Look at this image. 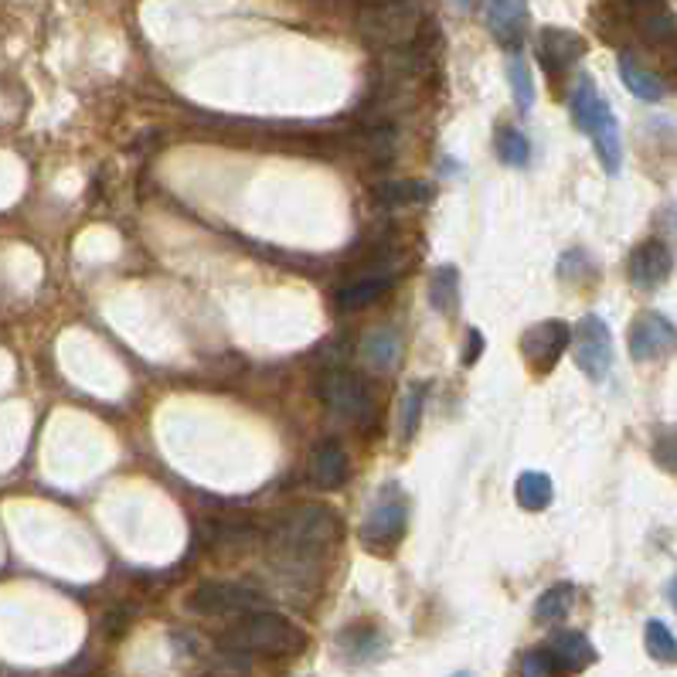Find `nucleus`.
Instances as JSON below:
<instances>
[{
    "mask_svg": "<svg viewBox=\"0 0 677 677\" xmlns=\"http://www.w3.org/2000/svg\"><path fill=\"white\" fill-rule=\"evenodd\" d=\"M337 538H341V518L323 504H303L272 525L269 551L283 566L307 569L337 545Z\"/></svg>",
    "mask_w": 677,
    "mask_h": 677,
    "instance_id": "1",
    "label": "nucleus"
},
{
    "mask_svg": "<svg viewBox=\"0 0 677 677\" xmlns=\"http://www.w3.org/2000/svg\"><path fill=\"white\" fill-rule=\"evenodd\" d=\"M225 647H232L239 654H259V657H297L307 647V634L293 619L259 609V613H246L239 624L225 634Z\"/></svg>",
    "mask_w": 677,
    "mask_h": 677,
    "instance_id": "2",
    "label": "nucleus"
},
{
    "mask_svg": "<svg viewBox=\"0 0 677 677\" xmlns=\"http://www.w3.org/2000/svg\"><path fill=\"white\" fill-rule=\"evenodd\" d=\"M573 120L586 137H593L596 157L603 160L606 171L616 175L619 163H624V137H619V123L613 117L609 102L599 96L589 76H583L573 89Z\"/></svg>",
    "mask_w": 677,
    "mask_h": 677,
    "instance_id": "3",
    "label": "nucleus"
},
{
    "mask_svg": "<svg viewBox=\"0 0 677 677\" xmlns=\"http://www.w3.org/2000/svg\"><path fill=\"white\" fill-rule=\"evenodd\" d=\"M419 0H365L358 14V31L368 44L378 48H406L422 28Z\"/></svg>",
    "mask_w": 677,
    "mask_h": 677,
    "instance_id": "4",
    "label": "nucleus"
},
{
    "mask_svg": "<svg viewBox=\"0 0 677 677\" xmlns=\"http://www.w3.org/2000/svg\"><path fill=\"white\" fill-rule=\"evenodd\" d=\"M406 525H409V500L399 484H388L381 487L378 500L371 504V511L361 521V541L385 555L406 538Z\"/></svg>",
    "mask_w": 677,
    "mask_h": 677,
    "instance_id": "5",
    "label": "nucleus"
},
{
    "mask_svg": "<svg viewBox=\"0 0 677 677\" xmlns=\"http://www.w3.org/2000/svg\"><path fill=\"white\" fill-rule=\"evenodd\" d=\"M188 606L201 616H246V613H259L266 606V596L249 583L211 579L188 596Z\"/></svg>",
    "mask_w": 677,
    "mask_h": 677,
    "instance_id": "6",
    "label": "nucleus"
},
{
    "mask_svg": "<svg viewBox=\"0 0 677 677\" xmlns=\"http://www.w3.org/2000/svg\"><path fill=\"white\" fill-rule=\"evenodd\" d=\"M317 395L330 412L345 416V419H368L375 412V399H371L368 385L345 368L323 371L317 381Z\"/></svg>",
    "mask_w": 677,
    "mask_h": 677,
    "instance_id": "7",
    "label": "nucleus"
},
{
    "mask_svg": "<svg viewBox=\"0 0 677 677\" xmlns=\"http://www.w3.org/2000/svg\"><path fill=\"white\" fill-rule=\"evenodd\" d=\"M576 365L589 381H603L613 368V333L596 313L583 317L576 327Z\"/></svg>",
    "mask_w": 677,
    "mask_h": 677,
    "instance_id": "8",
    "label": "nucleus"
},
{
    "mask_svg": "<svg viewBox=\"0 0 677 677\" xmlns=\"http://www.w3.org/2000/svg\"><path fill=\"white\" fill-rule=\"evenodd\" d=\"M569 345H573V327L561 320H541L528 327L521 337V351L538 375L551 371L561 361V355L569 351Z\"/></svg>",
    "mask_w": 677,
    "mask_h": 677,
    "instance_id": "9",
    "label": "nucleus"
},
{
    "mask_svg": "<svg viewBox=\"0 0 677 677\" xmlns=\"http://www.w3.org/2000/svg\"><path fill=\"white\" fill-rule=\"evenodd\" d=\"M541 650L548 657L551 677H573L596 664V647L579 630H558L551 640L541 644Z\"/></svg>",
    "mask_w": 677,
    "mask_h": 677,
    "instance_id": "10",
    "label": "nucleus"
},
{
    "mask_svg": "<svg viewBox=\"0 0 677 677\" xmlns=\"http://www.w3.org/2000/svg\"><path fill=\"white\" fill-rule=\"evenodd\" d=\"M674 348V323L664 313H640L630 327V355L637 361H660Z\"/></svg>",
    "mask_w": 677,
    "mask_h": 677,
    "instance_id": "11",
    "label": "nucleus"
},
{
    "mask_svg": "<svg viewBox=\"0 0 677 677\" xmlns=\"http://www.w3.org/2000/svg\"><path fill=\"white\" fill-rule=\"evenodd\" d=\"M351 477V457L337 439H320L310 457V480L320 490H341Z\"/></svg>",
    "mask_w": 677,
    "mask_h": 677,
    "instance_id": "12",
    "label": "nucleus"
},
{
    "mask_svg": "<svg viewBox=\"0 0 677 677\" xmlns=\"http://www.w3.org/2000/svg\"><path fill=\"white\" fill-rule=\"evenodd\" d=\"M586 54V41L576 34V31H566V28H545L538 34V62L548 69V72H566L573 69L579 59Z\"/></svg>",
    "mask_w": 677,
    "mask_h": 677,
    "instance_id": "13",
    "label": "nucleus"
},
{
    "mask_svg": "<svg viewBox=\"0 0 677 677\" xmlns=\"http://www.w3.org/2000/svg\"><path fill=\"white\" fill-rule=\"evenodd\" d=\"M670 269H674V256L657 239L637 246L634 256H630V279H634L637 290H657V287H664Z\"/></svg>",
    "mask_w": 677,
    "mask_h": 677,
    "instance_id": "14",
    "label": "nucleus"
},
{
    "mask_svg": "<svg viewBox=\"0 0 677 677\" xmlns=\"http://www.w3.org/2000/svg\"><path fill=\"white\" fill-rule=\"evenodd\" d=\"M487 21H490L494 38L507 51H521L525 24H528V0H490V4H487Z\"/></svg>",
    "mask_w": 677,
    "mask_h": 677,
    "instance_id": "15",
    "label": "nucleus"
},
{
    "mask_svg": "<svg viewBox=\"0 0 677 677\" xmlns=\"http://www.w3.org/2000/svg\"><path fill=\"white\" fill-rule=\"evenodd\" d=\"M385 647H388L385 634L368 627V624L348 627V630H341V637H337V650H341V657L348 664H371L385 654Z\"/></svg>",
    "mask_w": 677,
    "mask_h": 677,
    "instance_id": "16",
    "label": "nucleus"
},
{
    "mask_svg": "<svg viewBox=\"0 0 677 677\" xmlns=\"http://www.w3.org/2000/svg\"><path fill=\"white\" fill-rule=\"evenodd\" d=\"M361 358L368 368L375 371H391L395 365H399L402 358V337L388 330V327H378L365 337V345H361Z\"/></svg>",
    "mask_w": 677,
    "mask_h": 677,
    "instance_id": "17",
    "label": "nucleus"
},
{
    "mask_svg": "<svg viewBox=\"0 0 677 677\" xmlns=\"http://www.w3.org/2000/svg\"><path fill=\"white\" fill-rule=\"evenodd\" d=\"M616 72H619V82H624L637 99H644V102H660L664 96H667V86L654 76V72H647L634 54H619V62H616Z\"/></svg>",
    "mask_w": 677,
    "mask_h": 677,
    "instance_id": "18",
    "label": "nucleus"
},
{
    "mask_svg": "<svg viewBox=\"0 0 677 677\" xmlns=\"http://www.w3.org/2000/svg\"><path fill=\"white\" fill-rule=\"evenodd\" d=\"M429 303L442 317H457V310H460V272H457V266H439L432 272Z\"/></svg>",
    "mask_w": 677,
    "mask_h": 677,
    "instance_id": "19",
    "label": "nucleus"
},
{
    "mask_svg": "<svg viewBox=\"0 0 677 677\" xmlns=\"http://www.w3.org/2000/svg\"><path fill=\"white\" fill-rule=\"evenodd\" d=\"M573 606H576V586L573 583H558V586H551L548 593L538 596V603H535V624H541V627L561 624V619L573 613Z\"/></svg>",
    "mask_w": 677,
    "mask_h": 677,
    "instance_id": "20",
    "label": "nucleus"
},
{
    "mask_svg": "<svg viewBox=\"0 0 677 677\" xmlns=\"http://www.w3.org/2000/svg\"><path fill=\"white\" fill-rule=\"evenodd\" d=\"M432 198V188L426 181H385L375 188V201L385 208H412V205H426Z\"/></svg>",
    "mask_w": 677,
    "mask_h": 677,
    "instance_id": "21",
    "label": "nucleus"
},
{
    "mask_svg": "<svg viewBox=\"0 0 677 677\" xmlns=\"http://www.w3.org/2000/svg\"><path fill=\"white\" fill-rule=\"evenodd\" d=\"M395 279L388 272H378V276H368V279H355L351 287H345L337 293V307L341 310H361V307H371L381 293L391 290Z\"/></svg>",
    "mask_w": 677,
    "mask_h": 677,
    "instance_id": "22",
    "label": "nucleus"
},
{
    "mask_svg": "<svg viewBox=\"0 0 677 677\" xmlns=\"http://www.w3.org/2000/svg\"><path fill=\"white\" fill-rule=\"evenodd\" d=\"M515 497L525 511H545V507L555 500V484L541 470H525L515 484Z\"/></svg>",
    "mask_w": 677,
    "mask_h": 677,
    "instance_id": "23",
    "label": "nucleus"
},
{
    "mask_svg": "<svg viewBox=\"0 0 677 677\" xmlns=\"http://www.w3.org/2000/svg\"><path fill=\"white\" fill-rule=\"evenodd\" d=\"M426 395H429V385L426 381H416L409 385L406 399H402V409H399V439H412L419 432V422H422V409H426Z\"/></svg>",
    "mask_w": 677,
    "mask_h": 677,
    "instance_id": "24",
    "label": "nucleus"
},
{
    "mask_svg": "<svg viewBox=\"0 0 677 677\" xmlns=\"http://www.w3.org/2000/svg\"><path fill=\"white\" fill-rule=\"evenodd\" d=\"M507 82H511V96H515L518 109L528 112L535 106V82H531V69L521 51H511V59H507Z\"/></svg>",
    "mask_w": 677,
    "mask_h": 677,
    "instance_id": "25",
    "label": "nucleus"
},
{
    "mask_svg": "<svg viewBox=\"0 0 677 677\" xmlns=\"http://www.w3.org/2000/svg\"><path fill=\"white\" fill-rule=\"evenodd\" d=\"M497 157L507 163V167H525L528 160H531V143H528V137L521 133V130H515V127H504L500 133H497Z\"/></svg>",
    "mask_w": 677,
    "mask_h": 677,
    "instance_id": "26",
    "label": "nucleus"
},
{
    "mask_svg": "<svg viewBox=\"0 0 677 677\" xmlns=\"http://www.w3.org/2000/svg\"><path fill=\"white\" fill-rule=\"evenodd\" d=\"M644 647L657 664H674V657H677V640H674L670 627L660 624V619H650L644 627Z\"/></svg>",
    "mask_w": 677,
    "mask_h": 677,
    "instance_id": "27",
    "label": "nucleus"
},
{
    "mask_svg": "<svg viewBox=\"0 0 677 677\" xmlns=\"http://www.w3.org/2000/svg\"><path fill=\"white\" fill-rule=\"evenodd\" d=\"M518 674H521V677H551V667H548L545 650H541V647L525 650L521 660H518Z\"/></svg>",
    "mask_w": 677,
    "mask_h": 677,
    "instance_id": "28",
    "label": "nucleus"
},
{
    "mask_svg": "<svg viewBox=\"0 0 677 677\" xmlns=\"http://www.w3.org/2000/svg\"><path fill=\"white\" fill-rule=\"evenodd\" d=\"M480 355H484V333L474 327L470 333H467V348H464V365L470 368V365H477L480 361Z\"/></svg>",
    "mask_w": 677,
    "mask_h": 677,
    "instance_id": "29",
    "label": "nucleus"
},
{
    "mask_svg": "<svg viewBox=\"0 0 677 677\" xmlns=\"http://www.w3.org/2000/svg\"><path fill=\"white\" fill-rule=\"evenodd\" d=\"M454 4H457L460 11H467V8H470V0H454Z\"/></svg>",
    "mask_w": 677,
    "mask_h": 677,
    "instance_id": "30",
    "label": "nucleus"
},
{
    "mask_svg": "<svg viewBox=\"0 0 677 677\" xmlns=\"http://www.w3.org/2000/svg\"><path fill=\"white\" fill-rule=\"evenodd\" d=\"M454 677H474V674H470V670H457Z\"/></svg>",
    "mask_w": 677,
    "mask_h": 677,
    "instance_id": "31",
    "label": "nucleus"
},
{
    "mask_svg": "<svg viewBox=\"0 0 677 677\" xmlns=\"http://www.w3.org/2000/svg\"><path fill=\"white\" fill-rule=\"evenodd\" d=\"M630 4H650V0H630Z\"/></svg>",
    "mask_w": 677,
    "mask_h": 677,
    "instance_id": "32",
    "label": "nucleus"
}]
</instances>
